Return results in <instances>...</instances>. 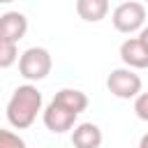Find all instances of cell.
I'll return each mask as SVG.
<instances>
[{
  "mask_svg": "<svg viewBox=\"0 0 148 148\" xmlns=\"http://www.w3.org/2000/svg\"><path fill=\"white\" fill-rule=\"evenodd\" d=\"M39 111H42V92L32 83L18 86L7 102V120L14 130H28Z\"/></svg>",
  "mask_w": 148,
  "mask_h": 148,
  "instance_id": "obj_1",
  "label": "cell"
},
{
  "mask_svg": "<svg viewBox=\"0 0 148 148\" xmlns=\"http://www.w3.org/2000/svg\"><path fill=\"white\" fill-rule=\"evenodd\" d=\"M51 67H53V60H51V53L42 46H30L21 53L18 58V72L25 81H42L51 74Z\"/></svg>",
  "mask_w": 148,
  "mask_h": 148,
  "instance_id": "obj_2",
  "label": "cell"
},
{
  "mask_svg": "<svg viewBox=\"0 0 148 148\" xmlns=\"http://www.w3.org/2000/svg\"><path fill=\"white\" fill-rule=\"evenodd\" d=\"M143 21H146V7L136 0H130V2H120L113 14H111V23L118 32H125V35H132L136 30L143 28Z\"/></svg>",
  "mask_w": 148,
  "mask_h": 148,
  "instance_id": "obj_3",
  "label": "cell"
},
{
  "mask_svg": "<svg viewBox=\"0 0 148 148\" xmlns=\"http://www.w3.org/2000/svg\"><path fill=\"white\" fill-rule=\"evenodd\" d=\"M106 88L118 99H134L141 92V76L134 69L118 67V69H111V74L106 76Z\"/></svg>",
  "mask_w": 148,
  "mask_h": 148,
  "instance_id": "obj_4",
  "label": "cell"
},
{
  "mask_svg": "<svg viewBox=\"0 0 148 148\" xmlns=\"http://www.w3.org/2000/svg\"><path fill=\"white\" fill-rule=\"evenodd\" d=\"M42 120H44V125H46V130H51L53 134H65L67 130H72L74 127V123H76V116L72 113V111H67L65 106H60L58 102H49V106L44 109V113H42Z\"/></svg>",
  "mask_w": 148,
  "mask_h": 148,
  "instance_id": "obj_5",
  "label": "cell"
},
{
  "mask_svg": "<svg viewBox=\"0 0 148 148\" xmlns=\"http://www.w3.org/2000/svg\"><path fill=\"white\" fill-rule=\"evenodd\" d=\"M28 32V18L21 12H5L0 16V39L9 44H18Z\"/></svg>",
  "mask_w": 148,
  "mask_h": 148,
  "instance_id": "obj_6",
  "label": "cell"
},
{
  "mask_svg": "<svg viewBox=\"0 0 148 148\" xmlns=\"http://www.w3.org/2000/svg\"><path fill=\"white\" fill-rule=\"evenodd\" d=\"M120 60L127 69H146L148 67V51L139 42V37H130L120 44Z\"/></svg>",
  "mask_w": 148,
  "mask_h": 148,
  "instance_id": "obj_7",
  "label": "cell"
},
{
  "mask_svg": "<svg viewBox=\"0 0 148 148\" xmlns=\"http://www.w3.org/2000/svg\"><path fill=\"white\" fill-rule=\"evenodd\" d=\"M74 148H99L102 146V130L95 123H79L72 132Z\"/></svg>",
  "mask_w": 148,
  "mask_h": 148,
  "instance_id": "obj_8",
  "label": "cell"
},
{
  "mask_svg": "<svg viewBox=\"0 0 148 148\" xmlns=\"http://www.w3.org/2000/svg\"><path fill=\"white\" fill-rule=\"evenodd\" d=\"M53 102H58L60 106H65L67 111H72L74 116L83 113L88 109V95L83 90H76V88H62L56 92Z\"/></svg>",
  "mask_w": 148,
  "mask_h": 148,
  "instance_id": "obj_9",
  "label": "cell"
},
{
  "mask_svg": "<svg viewBox=\"0 0 148 148\" xmlns=\"http://www.w3.org/2000/svg\"><path fill=\"white\" fill-rule=\"evenodd\" d=\"M76 14L88 23H99L109 14L106 0H76Z\"/></svg>",
  "mask_w": 148,
  "mask_h": 148,
  "instance_id": "obj_10",
  "label": "cell"
},
{
  "mask_svg": "<svg viewBox=\"0 0 148 148\" xmlns=\"http://www.w3.org/2000/svg\"><path fill=\"white\" fill-rule=\"evenodd\" d=\"M16 60H18V49H16V44H9V42H2V39H0V69L12 67Z\"/></svg>",
  "mask_w": 148,
  "mask_h": 148,
  "instance_id": "obj_11",
  "label": "cell"
},
{
  "mask_svg": "<svg viewBox=\"0 0 148 148\" xmlns=\"http://www.w3.org/2000/svg\"><path fill=\"white\" fill-rule=\"evenodd\" d=\"M0 148H28V146H25V141L16 132L0 127Z\"/></svg>",
  "mask_w": 148,
  "mask_h": 148,
  "instance_id": "obj_12",
  "label": "cell"
},
{
  "mask_svg": "<svg viewBox=\"0 0 148 148\" xmlns=\"http://www.w3.org/2000/svg\"><path fill=\"white\" fill-rule=\"evenodd\" d=\"M134 113H136V118L148 123V92H139L134 97Z\"/></svg>",
  "mask_w": 148,
  "mask_h": 148,
  "instance_id": "obj_13",
  "label": "cell"
},
{
  "mask_svg": "<svg viewBox=\"0 0 148 148\" xmlns=\"http://www.w3.org/2000/svg\"><path fill=\"white\" fill-rule=\"evenodd\" d=\"M139 42H141L143 49L148 51V28H141V32H139Z\"/></svg>",
  "mask_w": 148,
  "mask_h": 148,
  "instance_id": "obj_14",
  "label": "cell"
},
{
  "mask_svg": "<svg viewBox=\"0 0 148 148\" xmlns=\"http://www.w3.org/2000/svg\"><path fill=\"white\" fill-rule=\"evenodd\" d=\"M139 148H148V132H146V134L139 139Z\"/></svg>",
  "mask_w": 148,
  "mask_h": 148,
  "instance_id": "obj_15",
  "label": "cell"
}]
</instances>
